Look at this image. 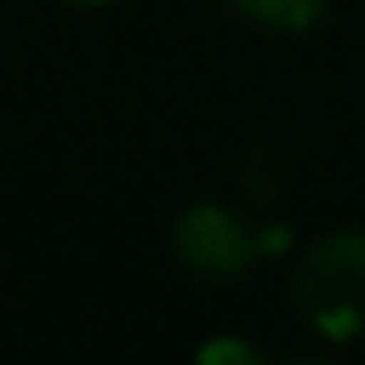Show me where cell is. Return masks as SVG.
<instances>
[{
    "mask_svg": "<svg viewBox=\"0 0 365 365\" xmlns=\"http://www.w3.org/2000/svg\"><path fill=\"white\" fill-rule=\"evenodd\" d=\"M79 5H107V0H79Z\"/></svg>",
    "mask_w": 365,
    "mask_h": 365,
    "instance_id": "5",
    "label": "cell"
},
{
    "mask_svg": "<svg viewBox=\"0 0 365 365\" xmlns=\"http://www.w3.org/2000/svg\"><path fill=\"white\" fill-rule=\"evenodd\" d=\"M232 5L268 28H310L329 9V0H232Z\"/></svg>",
    "mask_w": 365,
    "mask_h": 365,
    "instance_id": "3",
    "label": "cell"
},
{
    "mask_svg": "<svg viewBox=\"0 0 365 365\" xmlns=\"http://www.w3.org/2000/svg\"><path fill=\"white\" fill-rule=\"evenodd\" d=\"M176 250L190 268H199L208 277H236L259 255L255 232L236 213H227L217 204H195L180 217L176 222Z\"/></svg>",
    "mask_w": 365,
    "mask_h": 365,
    "instance_id": "2",
    "label": "cell"
},
{
    "mask_svg": "<svg viewBox=\"0 0 365 365\" xmlns=\"http://www.w3.org/2000/svg\"><path fill=\"white\" fill-rule=\"evenodd\" d=\"M199 361H213V365L241 361V365H255V361H259V347H250V342H236V338H217V342H208V347L199 351Z\"/></svg>",
    "mask_w": 365,
    "mask_h": 365,
    "instance_id": "4",
    "label": "cell"
},
{
    "mask_svg": "<svg viewBox=\"0 0 365 365\" xmlns=\"http://www.w3.org/2000/svg\"><path fill=\"white\" fill-rule=\"evenodd\" d=\"M296 305L324 338H361L365 333V236L333 232L296 268Z\"/></svg>",
    "mask_w": 365,
    "mask_h": 365,
    "instance_id": "1",
    "label": "cell"
}]
</instances>
